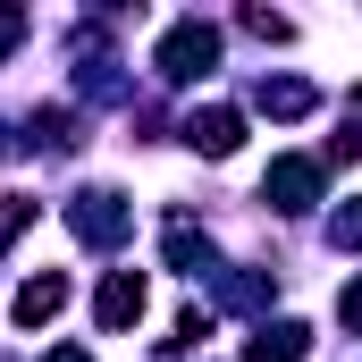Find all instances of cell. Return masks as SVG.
Here are the masks:
<instances>
[{
	"label": "cell",
	"instance_id": "obj_10",
	"mask_svg": "<svg viewBox=\"0 0 362 362\" xmlns=\"http://www.w3.org/2000/svg\"><path fill=\"white\" fill-rule=\"evenodd\" d=\"M245 25H253V34H262V42H286V34H295V25H286V17H270V8H245Z\"/></svg>",
	"mask_w": 362,
	"mask_h": 362
},
{
	"label": "cell",
	"instance_id": "obj_3",
	"mask_svg": "<svg viewBox=\"0 0 362 362\" xmlns=\"http://www.w3.org/2000/svg\"><path fill=\"white\" fill-rule=\"evenodd\" d=\"M262 202L270 211H312L320 202V160H303V152H278L270 177H262Z\"/></svg>",
	"mask_w": 362,
	"mask_h": 362
},
{
	"label": "cell",
	"instance_id": "obj_11",
	"mask_svg": "<svg viewBox=\"0 0 362 362\" xmlns=\"http://www.w3.org/2000/svg\"><path fill=\"white\" fill-rule=\"evenodd\" d=\"M337 320L362 337V278H346V295H337Z\"/></svg>",
	"mask_w": 362,
	"mask_h": 362
},
{
	"label": "cell",
	"instance_id": "obj_8",
	"mask_svg": "<svg viewBox=\"0 0 362 362\" xmlns=\"http://www.w3.org/2000/svg\"><path fill=\"white\" fill-rule=\"evenodd\" d=\"M253 110H262V118H303V110H312V85H303V76H262V85H253Z\"/></svg>",
	"mask_w": 362,
	"mask_h": 362
},
{
	"label": "cell",
	"instance_id": "obj_6",
	"mask_svg": "<svg viewBox=\"0 0 362 362\" xmlns=\"http://www.w3.org/2000/svg\"><path fill=\"white\" fill-rule=\"evenodd\" d=\"M59 303H68V270H42V278H25V286H17L8 320H17V329H42V320H51Z\"/></svg>",
	"mask_w": 362,
	"mask_h": 362
},
{
	"label": "cell",
	"instance_id": "obj_5",
	"mask_svg": "<svg viewBox=\"0 0 362 362\" xmlns=\"http://www.w3.org/2000/svg\"><path fill=\"white\" fill-rule=\"evenodd\" d=\"M185 144H194L202 160H228V152L245 144V118H236L228 101H211V110H194V118H185Z\"/></svg>",
	"mask_w": 362,
	"mask_h": 362
},
{
	"label": "cell",
	"instance_id": "obj_12",
	"mask_svg": "<svg viewBox=\"0 0 362 362\" xmlns=\"http://www.w3.org/2000/svg\"><path fill=\"white\" fill-rule=\"evenodd\" d=\"M42 362H93V354H76V346H59V354H42Z\"/></svg>",
	"mask_w": 362,
	"mask_h": 362
},
{
	"label": "cell",
	"instance_id": "obj_9",
	"mask_svg": "<svg viewBox=\"0 0 362 362\" xmlns=\"http://www.w3.org/2000/svg\"><path fill=\"white\" fill-rule=\"evenodd\" d=\"M329 245L362 253V202H337V219H329Z\"/></svg>",
	"mask_w": 362,
	"mask_h": 362
},
{
	"label": "cell",
	"instance_id": "obj_4",
	"mask_svg": "<svg viewBox=\"0 0 362 362\" xmlns=\"http://www.w3.org/2000/svg\"><path fill=\"white\" fill-rule=\"evenodd\" d=\"M144 303H152L144 270H110V278H101V295H93V320H101V329H135Z\"/></svg>",
	"mask_w": 362,
	"mask_h": 362
},
{
	"label": "cell",
	"instance_id": "obj_7",
	"mask_svg": "<svg viewBox=\"0 0 362 362\" xmlns=\"http://www.w3.org/2000/svg\"><path fill=\"white\" fill-rule=\"evenodd\" d=\"M312 354V329H303V320H262V329H253V346H245V362H303Z\"/></svg>",
	"mask_w": 362,
	"mask_h": 362
},
{
	"label": "cell",
	"instance_id": "obj_1",
	"mask_svg": "<svg viewBox=\"0 0 362 362\" xmlns=\"http://www.w3.org/2000/svg\"><path fill=\"white\" fill-rule=\"evenodd\" d=\"M152 68L169 76V85H194V76H211L219 68V25H202V17H185L160 34V51H152Z\"/></svg>",
	"mask_w": 362,
	"mask_h": 362
},
{
	"label": "cell",
	"instance_id": "obj_2",
	"mask_svg": "<svg viewBox=\"0 0 362 362\" xmlns=\"http://www.w3.org/2000/svg\"><path fill=\"white\" fill-rule=\"evenodd\" d=\"M68 228L85 236V245H127V228H135V211H127V194H110V185H93V194H76L68 202Z\"/></svg>",
	"mask_w": 362,
	"mask_h": 362
}]
</instances>
